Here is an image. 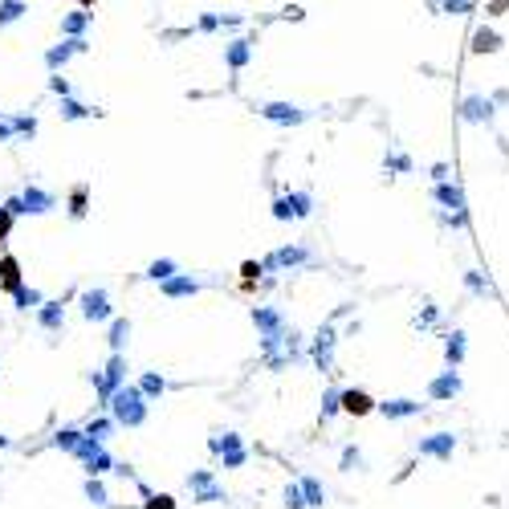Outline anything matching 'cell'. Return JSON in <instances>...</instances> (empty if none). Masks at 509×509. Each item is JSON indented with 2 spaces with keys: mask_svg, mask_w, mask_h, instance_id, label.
<instances>
[{
  "mask_svg": "<svg viewBox=\"0 0 509 509\" xmlns=\"http://www.w3.org/2000/svg\"><path fill=\"white\" fill-rule=\"evenodd\" d=\"M151 399L143 395L139 383H122L115 395H110V416L118 420V428H143L147 424V416H151V408H147Z\"/></svg>",
  "mask_w": 509,
  "mask_h": 509,
  "instance_id": "obj_1",
  "label": "cell"
},
{
  "mask_svg": "<svg viewBox=\"0 0 509 509\" xmlns=\"http://www.w3.org/2000/svg\"><path fill=\"white\" fill-rule=\"evenodd\" d=\"M208 448L212 457H220V468H245V461H249V448L236 432H212Z\"/></svg>",
  "mask_w": 509,
  "mask_h": 509,
  "instance_id": "obj_2",
  "label": "cell"
},
{
  "mask_svg": "<svg viewBox=\"0 0 509 509\" xmlns=\"http://www.w3.org/2000/svg\"><path fill=\"white\" fill-rule=\"evenodd\" d=\"M184 485L192 489V501H200V506H216V501H229V493H224V485L216 481V473H212V468H192Z\"/></svg>",
  "mask_w": 509,
  "mask_h": 509,
  "instance_id": "obj_3",
  "label": "cell"
},
{
  "mask_svg": "<svg viewBox=\"0 0 509 509\" xmlns=\"http://www.w3.org/2000/svg\"><path fill=\"white\" fill-rule=\"evenodd\" d=\"M73 457L86 464V473H90V477H106V473L115 468V457L106 452V440L86 436L82 444H78V448H73Z\"/></svg>",
  "mask_w": 509,
  "mask_h": 509,
  "instance_id": "obj_4",
  "label": "cell"
},
{
  "mask_svg": "<svg viewBox=\"0 0 509 509\" xmlns=\"http://www.w3.org/2000/svg\"><path fill=\"white\" fill-rule=\"evenodd\" d=\"M78 306H82V318H86V322H110V318H115L110 294H106L102 285H94V289H82V294H78Z\"/></svg>",
  "mask_w": 509,
  "mask_h": 509,
  "instance_id": "obj_5",
  "label": "cell"
},
{
  "mask_svg": "<svg viewBox=\"0 0 509 509\" xmlns=\"http://www.w3.org/2000/svg\"><path fill=\"white\" fill-rule=\"evenodd\" d=\"M127 371H131V367H127V354H122V350H115V354L106 359V367H102L106 383L98 387V408H110V395H115L122 383H127Z\"/></svg>",
  "mask_w": 509,
  "mask_h": 509,
  "instance_id": "obj_6",
  "label": "cell"
},
{
  "mask_svg": "<svg viewBox=\"0 0 509 509\" xmlns=\"http://www.w3.org/2000/svg\"><path fill=\"white\" fill-rule=\"evenodd\" d=\"M314 212V196L310 192H285L273 200V220H306Z\"/></svg>",
  "mask_w": 509,
  "mask_h": 509,
  "instance_id": "obj_7",
  "label": "cell"
},
{
  "mask_svg": "<svg viewBox=\"0 0 509 509\" xmlns=\"http://www.w3.org/2000/svg\"><path fill=\"white\" fill-rule=\"evenodd\" d=\"M261 118L273 122V127H301V122L310 118V110H301L294 102H265V106H261Z\"/></svg>",
  "mask_w": 509,
  "mask_h": 509,
  "instance_id": "obj_8",
  "label": "cell"
},
{
  "mask_svg": "<svg viewBox=\"0 0 509 509\" xmlns=\"http://www.w3.org/2000/svg\"><path fill=\"white\" fill-rule=\"evenodd\" d=\"M416 452H420V457H432V461H452V452H457V436H452V432L420 436L416 440Z\"/></svg>",
  "mask_w": 509,
  "mask_h": 509,
  "instance_id": "obj_9",
  "label": "cell"
},
{
  "mask_svg": "<svg viewBox=\"0 0 509 509\" xmlns=\"http://www.w3.org/2000/svg\"><path fill=\"white\" fill-rule=\"evenodd\" d=\"M86 49H90V41H86V37H62L57 45H49V49H45V66L57 73L62 66H66V62H70V57L86 53Z\"/></svg>",
  "mask_w": 509,
  "mask_h": 509,
  "instance_id": "obj_10",
  "label": "cell"
},
{
  "mask_svg": "<svg viewBox=\"0 0 509 509\" xmlns=\"http://www.w3.org/2000/svg\"><path fill=\"white\" fill-rule=\"evenodd\" d=\"M310 261V249L306 245H281L265 257V273H278V269H294V265H306Z\"/></svg>",
  "mask_w": 509,
  "mask_h": 509,
  "instance_id": "obj_11",
  "label": "cell"
},
{
  "mask_svg": "<svg viewBox=\"0 0 509 509\" xmlns=\"http://www.w3.org/2000/svg\"><path fill=\"white\" fill-rule=\"evenodd\" d=\"M204 289V281L200 278H192V273H175V278H167L159 285V294L163 298H171V301H180V298H196Z\"/></svg>",
  "mask_w": 509,
  "mask_h": 509,
  "instance_id": "obj_12",
  "label": "cell"
},
{
  "mask_svg": "<svg viewBox=\"0 0 509 509\" xmlns=\"http://www.w3.org/2000/svg\"><path fill=\"white\" fill-rule=\"evenodd\" d=\"M21 200H24V216H45V212L57 208V196H53V192H45V187H37V184L24 187Z\"/></svg>",
  "mask_w": 509,
  "mask_h": 509,
  "instance_id": "obj_13",
  "label": "cell"
},
{
  "mask_svg": "<svg viewBox=\"0 0 509 509\" xmlns=\"http://www.w3.org/2000/svg\"><path fill=\"white\" fill-rule=\"evenodd\" d=\"M253 37H232L229 45H224V66H229L232 73H241L249 62H253Z\"/></svg>",
  "mask_w": 509,
  "mask_h": 509,
  "instance_id": "obj_14",
  "label": "cell"
},
{
  "mask_svg": "<svg viewBox=\"0 0 509 509\" xmlns=\"http://www.w3.org/2000/svg\"><path fill=\"white\" fill-rule=\"evenodd\" d=\"M493 98H481V94H468L461 102V118L464 122H493Z\"/></svg>",
  "mask_w": 509,
  "mask_h": 509,
  "instance_id": "obj_15",
  "label": "cell"
},
{
  "mask_svg": "<svg viewBox=\"0 0 509 509\" xmlns=\"http://www.w3.org/2000/svg\"><path fill=\"white\" fill-rule=\"evenodd\" d=\"M253 326L261 330V334H278V330H285V314H281L278 306H253Z\"/></svg>",
  "mask_w": 509,
  "mask_h": 509,
  "instance_id": "obj_16",
  "label": "cell"
},
{
  "mask_svg": "<svg viewBox=\"0 0 509 509\" xmlns=\"http://www.w3.org/2000/svg\"><path fill=\"white\" fill-rule=\"evenodd\" d=\"M334 343H338V334H334V326L326 322L322 330H318V338H314V363H318V371H326V375H330V354H334Z\"/></svg>",
  "mask_w": 509,
  "mask_h": 509,
  "instance_id": "obj_17",
  "label": "cell"
},
{
  "mask_svg": "<svg viewBox=\"0 0 509 509\" xmlns=\"http://www.w3.org/2000/svg\"><path fill=\"white\" fill-rule=\"evenodd\" d=\"M37 326H41L45 334H62V330H66V306H62V301H45V306L37 310Z\"/></svg>",
  "mask_w": 509,
  "mask_h": 509,
  "instance_id": "obj_18",
  "label": "cell"
},
{
  "mask_svg": "<svg viewBox=\"0 0 509 509\" xmlns=\"http://www.w3.org/2000/svg\"><path fill=\"white\" fill-rule=\"evenodd\" d=\"M428 395H432V399H452V395H461V375H457V367H448L444 375H436V379L428 383Z\"/></svg>",
  "mask_w": 509,
  "mask_h": 509,
  "instance_id": "obj_19",
  "label": "cell"
},
{
  "mask_svg": "<svg viewBox=\"0 0 509 509\" xmlns=\"http://www.w3.org/2000/svg\"><path fill=\"white\" fill-rule=\"evenodd\" d=\"M379 412H383L387 420H412V416L424 412V403H420V399H383Z\"/></svg>",
  "mask_w": 509,
  "mask_h": 509,
  "instance_id": "obj_20",
  "label": "cell"
},
{
  "mask_svg": "<svg viewBox=\"0 0 509 509\" xmlns=\"http://www.w3.org/2000/svg\"><path fill=\"white\" fill-rule=\"evenodd\" d=\"M375 408H379V403H375L367 392H359V387H347V392H343V412H350V416H371Z\"/></svg>",
  "mask_w": 509,
  "mask_h": 509,
  "instance_id": "obj_21",
  "label": "cell"
},
{
  "mask_svg": "<svg viewBox=\"0 0 509 509\" xmlns=\"http://www.w3.org/2000/svg\"><path fill=\"white\" fill-rule=\"evenodd\" d=\"M21 285H24V278H21V261H17V257H0V289L17 294Z\"/></svg>",
  "mask_w": 509,
  "mask_h": 509,
  "instance_id": "obj_22",
  "label": "cell"
},
{
  "mask_svg": "<svg viewBox=\"0 0 509 509\" xmlns=\"http://www.w3.org/2000/svg\"><path fill=\"white\" fill-rule=\"evenodd\" d=\"M94 13L90 8H78V13H66L62 17V37H86V29H90Z\"/></svg>",
  "mask_w": 509,
  "mask_h": 509,
  "instance_id": "obj_23",
  "label": "cell"
},
{
  "mask_svg": "<svg viewBox=\"0 0 509 509\" xmlns=\"http://www.w3.org/2000/svg\"><path fill=\"white\" fill-rule=\"evenodd\" d=\"M66 208H70L73 220H86V212H90V184H73Z\"/></svg>",
  "mask_w": 509,
  "mask_h": 509,
  "instance_id": "obj_24",
  "label": "cell"
},
{
  "mask_svg": "<svg viewBox=\"0 0 509 509\" xmlns=\"http://www.w3.org/2000/svg\"><path fill=\"white\" fill-rule=\"evenodd\" d=\"M432 196H436V200L444 204V208L464 212V192H461L457 184H448V180H444V184H436V187H432Z\"/></svg>",
  "mask_w": 509,
  "mask_h": 509,
  "instance_id": "obj_25",
  "label": "cell"
},
{
  "mask_svg": "<svg viewBox=\"0 0 509 509\" xmlns=\"http://www.w3.org/2000/svg\"><path fill=\"white\" fill-rule=\"evenodd\" d=\"M106 343H110V354H115V350H127V343H131V318H110Z\"/></svg>",
  "mask_w": 509,
  "mask_h": 509,
  "instance_id": "obj_26",
  "label": "cell"
},
{
  "mask_svg": "<svg viewBox=\"0 0 509 509\" xmlns=\"http://www.w3.org/2000/svg\"><path fill=\"white\" fill-rule=\"evenodd\" d=\"M464 347H468L464 330H452V334H448V343H444V359H448V367H461V363H464Z\"/></svg>",
  "mask_w": 509,
  "mask_h": 509,
  "instance_id": "obj_27",
  "label": "cell"
},
{
  "mask_svg": "<svg viewBox=\"0 0 509 509\" xmlns=\"http://www.w3.org/2000/svg\"><path fill=\"white\" fill-rule=\"evenodd\" d=\"M86 440V428H57L53 432V448H62V452H70L73 457V448Z\"/></svg>",
  "mask_w": 509,
  "mask_h": 509,
  "instance_id": "obj_28",
  "label": "cell"
},
{
  "mask_svg": "<svg viewBox=\"0 0 509 509\" xmlns=\"http://www.w3.org/2000/svg\"><path fill=\"white\" fill-rule=\"evenodd\" d=\"M57 115L66 118V122H82V118H94L98 110L86 106V102H78V98H62V110H57Z\"/></svg>",
  "mask_w": 509,
  "mask_h": 509,
  "instance_id": "obj_29",
  "label": "cell"
},
{
  "mask_svg": "<svg viewBox=\"0 0 509 509\" xmlns=\"http://www.w3.org/2000/svg\"><path fill=\"white\" fill-rule=\"evenodd\" d=\"M175 273H180V265H175L171 257H155V261L147 265V278L155 281V285H163V281H167V278H175Z\"/></svg>",
  "mask_w": 509,
  "mask_h": 509,
  "instance_id": "obj_30",
  "label": "cell"
},
{
  "mask_svg": "<svg viewBox=\"0 0 509 509\" xmlns=\"http://www.w3.org/2000/svg\"><path fill=\"white\" fill-rule=\"evenodd\" d=\"M13 306H17V310H41V306H45V294L33 289V285H21V289L13 294Z\"/></svg>",
  "mask_w": 509,
  "mask_h": 509,
  "instance_id": "obj_31",
  "label": "cell"
},
{
  "mask_svg": "<svg viewBox=\"0 0 509 509\" xmlns=\"http://www.w3.org/2000/svg\"><path fill=\"white\" fill-rule=\"evenodd\" d=\"M139 387H143V395H147V399H159V395L167 392V379H163L159 371H143V375H139Z\"/></svg>",
  "mask_w": 509,
  "mask_h": 509,
  "instance_id": "obj_32",
  "label": "cell"
},
{
  "mask_svg": "<svg viewBox=\"0 0 509 509\" xmlns=\"http://www.w3.org/2000/svg\"><path fill=\"white\" fill-rule=\"evenodd\" d=\"M24 13H29V4H24V0H0V29L17 24Z\"/></svg>",
  "mask_w": 509,
  "mask_h": 509,
  "instance_id": "obj_33",
  "label": "cell"
},
{
  "mask_svg": "<svg viewBox=\"0 0 509 509\" xmlns=\"http://www.w3.org/2000/svg\"><path fill=\"white\" fill-rule=\"evenodd\" d=\"M501 49V37L493 29H477L473 33V53H497Z\"/></svg>",
  "mask_w": 509,
  "mask_h": 509,
  "instance_id": "obj_34",
  "label": "cell"
},
{
  "mask_svg": "<svg viewBox=\"0 0 509 509\" xmlns=\"http://www.w3.org/2000/svg\"><path fill=\"white\" fill-rule=\"evenodd\" d=\"M301 493H306V506H326V485L318 477H301Z\"/></svg>",
  "mask_w": 509,
  "mask_h": 509,
  "instance_id": "obj_35",
  "label": "cell"
},
{
  "mask_svg": "<svg viewBox=\"0 0 509 509\" xmlns=\"http://www.w3.org/2000/svg\"><path fill=\"white\" fill-rule=\"evenodd\" d=\"M338 468H343V473H359V468H363V448H359V444H347L343 457H338Z\"/></svg>",
  "mask_w": 509,
  "mask_h": 509,
  "instance_id": "obj_36",
  "label": "cell"
},
{
  "mask_svg": "<svg viewBox=\"0 0 509 509\" xmlns=\"http://www.w3.org/2000/svg\"><path fill=\"white\" fill-rule=\"evenodd\" d=\"M118 428V420L115 416H98V420H90L86 424V436H94V440H106L110 432Z\"/></svg>",
  "mask_w": 509,
  "mask_h": 509,
  "instance_id": "obj_37",
  "label": "cell"
},
{
  "mask_svg": "<svg viewBox=\"0 0 509 509\" xmlns=\"http://www.w3.org/2000/svg\"><path fill=\"white\" fill-rule=\"evenodd\" d=\"M86 501H94V506H110V493H106V485H102V477H86Z\"/></svg>",
  "mask_w": 509,
  "mask_h": 509,
  "instance_id": "obj_38",
  "label": "cell"
},
{
  "mask_svg": "<svg viewBox=\"0 0 509 509\" xmlns=\"http://www.w3.org/2000/svg\"><path fill=\"white\" fill-rule=\"evenodd\" d=\"M464 285H468V294H477V298H489V281L477 273V269H468L464 273Z\"/></svg>",
  "mask_w": 509,
  "mask_h": 509,
  "instance_id": "obj_39",
  "label": "cell"
},
{
  "mask_svg": "<svg viewBox=\"0 0 509 509\" xmlns=\"http://www.w3.org/2000/svg\"><path fill=\"white\" fill-rule=\"evenodd\" d=\"M13 131H17L21 139H33V135H37V118H33V115H17V118H13Z\"/></svg>",
  "mask_w": 509,
  "mask_h": 509,
  "instance_id": "obj_40",
  "label": "cell"
},
{
  "mask_svg": "<svg viewBox=\"0 0 509 509\" xmlns=\"http://www.w3.org/2000/svg\"><path fill=\"white\" fill-rule=\"evenodd\" d=\"M338 412H343V392H326L322 395V420L338 416Z\"/></svg>",
  "mask_w": 509,
  "mask_h": 509,
  "instance_id": "obj_41",
  "label": "cell"
},
{
  "mask_svg": "<svg viewBox=\"0 0 509 509\" xmlns=\"http://www.w3.org/2000/svg\"><path fill=\"white\" fill-rule=\"evenodd\" d=\"M285 509H306V493H301V481L285 485Z\"/></svg>",
  "mask_w": 509,
  "mask_h": 509,
  "instance_id": "obj_42",
  "label": "cell"
},
{
  "mask_svg": "<svg viewBox=\"0 0 509 509\" xmlns=\"http://www.w3.org/2000/svg\"><path fill=\"white\" fill-rule=\"evenodd\" d=\"M143 509H175V497L171 493H151V497H143Z\"/></svg>",
  "mask_w": 509,
  "mask_h": 509,
  "instance_id": "obj_43",
  "label": "cell"
},
{
  "mask_svg": "<svg viewBox=\"0 0 509 509\" xmlns=\"http://www.w3.org/2000/svg\"><path fill=\"white\" fill-rule=\"evenodd\" d=\"M261 273H265V261H245V265H241V278H245V285H253Z\"/></svg>",
  "mask_w": 509,
  "mask_h": 509,
  "instance_id": "obj_44",
  "label": "cell"
},
{
  "mask_svg": "<svg viewBox=\"0 0 509 509\" xmlns=\"http://www.w3.org/2000/svg\"><path fill=\"white\" fill-rule=\"evenodd\" d=\"M196 29H200V33H216V29H224V17H216V13H204V17L196 21Z\"/></svg>",
  "mask_w": 509,
  "mask_h": 509,
  "instance_id": "obj_45",
  "label": "cell"
},
{
  "mask_svg": "<svg viewBox=\"0 0 509 509\" xmlns=\"http://www.w3.org/2000/svg\"><path fill=\"white\" fill-rule=\"evenodd\" d=\"M383 167H387V171H412V159H408V155H399V151H392V155L383 159Z\"/></svg>",
  "mask_w": 509,
  "mask_h": 509,
  "instance_id": "obj_46",
  "label": "cell"
},
{
  "mask_svg": "<svg viewBox=\"0 0 509 509\" xmlns=\"http://www.w3.org/2000/svg\"><path fill=\"white\" fill-rule=\"evenodd\" d=\"M49 94H53V98H70V82H66L62 73H53V78H49Z\"/></svg>",
  "mask_w": 509,
  "mask_h": 509,
  "instance_id": "obj_47",
  "label": "cell"
},
{
  "mask_svg": "<svg viewBox=\"0 0 509 509\" xmlns=\"http://www.w3.org/2000/svg\"><path fill=\"white\" fill-rule=\"evenodd\" d=\"M13 220H17V216H13V212L4 208V200H0V245L8 241V232H13Z\"/></svg>",
  "mask_w": 509,
  "mask_h": 509,
  "instance_id": "obj_48",
  "label": "cell"
},
{
  "mask_svg": "<svg viewBox=\"0 0 509 509\" xmlns=\"http://www.w3.org/2000/svg\"><path fill=\"white\" fill-rule=\"evenodd\" d=\"M468 8H473L468 0H444V13H452V17H464Z\"/></svg>",
  "mask_w": 509,
  "mask_h": 509,
  "instance_id": "obj_49",
  "label": "cell"
},
{
  "mask_svg": "<svg viewBox=\"0 0 509 509\" xmlns=\"http://www.w3.org/2000/svg\"><path fill=\"white\" fill-rule=\"evenodd\" d=\"M8 139H17V131H13V118L0 115V143H8Z\"/></svg>",
  "mask_w": 509,
  "mask_h": 509,
  "instance_id": "obj_50",
  "label": "cell"
},
{
  "mask_svg": "<svg viewBox=\"0 0 509 509\" xmlns=\"http://www.w3.org/2000/svg\"><path fill=\"white\" fill-rule=\"evenodd\" d=\"M4 208L13 212V216H24V200H21V196H8V200H4Z\"/></svg>",
  "mask_w": 509,
  "mask_h": 509,
  "instance_id": "obj_51",
  "label": "cell"
},
{
  "mask_svg": "<svg viewBox=\"0 0 509 509\" xmlns=\"http://www.w3.org/2000/svg\"><path fill=\"white\" fill-rule=\"evenodd\" d=\"M432 180H436V184H444V180H448V167H444V163H436V167H432Z\"/></svg>",
  "mask_w": 509,
  "mask_h": 509,
  "instance_id": "obj_52",
  "label": "cell"
},
{
  "mask_svg": "<svg viewBox=\"0 0 509 509\" xmlns=\"http://www.w3.org/2000/svg\"><path fill=\"white\" fill-rule=\"evenodd\" d=\"M94 4H98V0H78V8H94Z\"/></svg>",
  "mask_w": 509,
  "mask_h": 509,
  "instance_id": "obj_53",
  "label": "cell"
},
{
  "mask_svg": "<svg viewBox=\"0 0 509 509\" xmlns=\"http://www.w3.org/2000/svg\"><path fill=\"white\" fill-rule=\"evenodd\" d=\"M0 448H8V436H0Z\"/></svg>",
  "mask_w": 509,
  "mask_h": 509,
  "instance_id": "obj_54",
  "label": "cell"
}]
</instances>
